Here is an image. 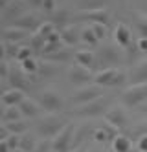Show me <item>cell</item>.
I'll use <instances>...</instances> for the list:
<instances>
[{
  "label": "cell",
  "instance_id": "obj_1",
  "mask_svg": "<svg viewBox=\"0 0 147 152\" xmlns=\"http://www.w3.org/2000/svg\"><path fill=\"white\" fill-rule=\"evenodd\" d=\"M70 121L66 119L64 115H59V114H52V115H46L42 117L41 121L37 123V132L39 136H42L44 139H53L57 137L59 132L68 125Z\"/></svg>",
  "mask_w": 147,
  "mask_h": 152
},
{
  "label": "cell",
  "instance_id": "obj_2",
  "mask_svg": "<svg viewBox=\"0 0 147 152\" xmlns=\"http://www.w3.org/2000/svg\"><path fill=\"white\" fill-rule=\"evenodd\" d=\"M127 81L125 70L120 68H103L94 75V84L101 86V88H114Z\"/></svg>",
  "mask_w": 147,
  "mask_h": 152
},
{
  "label": "cell",
  "instance_id": "obj_3",
  "mask_svg": "<svg viewBox=\"0 0 147 152\" xmlns=\"http://www.w3.org/2000/svg\"><path fill=\"white\" fill-rule=\"evenodd\" d=\"M99 97H103V88L98 84H86V86H81L77 88L72 95H70V101L75 104V106H83V104H88Z\"/></svg>",
  "mask_w": 147,
  "mask_h": 152
},
{
  "label": "cell",
  "instance_id": "obj_4",
  "mask_svg": "<svg viewBox=\"0 0 147 152\" xmlns=\"http://www.w3.org/2000/svg\"><path fill=\"white\" fill-rule=\"evenodd\" d=\"M98 64L99 66H110V68H116L118 64L121 62L123 59V51H121V46H118L116 42L112 44H105L98 51Z\"/></svg>",
  "mask_w": 147,
  "mask_h": 152
},
{
  "label": "cell",
  "instance_id": "obj_5",
  "mask_svg": "<svg viewBox=\"0 0 147 152\" xmlns=\"http://www.w3.org/2000/svg\"><path fill=\"white\" fill-rule=\"evenodd\" d=\"M121 101H123V104L129 106V108L145 104V101H147V83L131 84L127 90H123V94H121Z\"/></svg>",
  "mask_w": 147,
  "mask_h": 152
},
{
  "label": "cell",
  "instance_id": "obj_6",
  "mask_svg": "<svg viewBox=\"0 0 147 152\" xmlns=\"http://www.w3.org/2000/svg\"><path fill=\"white\" fill-rule=\"evenodd\" d=\"M110 99L109 97H99V99L88 103V104H83V106H75L74 114L77 117H98V115H103L110 110Z\"/></svg>",
  "mask_w": 147,
  "mask_h": 152
},
{
  "label": "cell",
  "instance_id": "obj_7",
  "mask_svg": "<svg viewBox=\"0 0 147 152\" xmlns=\"http://www.w3.org/2000/svg\"><path fill=\"white\" fill-rule=\"evenodd\" d=\"M74 137H75V125L68 123L57 137H53V152H70L74 150Z\"/></svg>",
  "mask_w": 147,
  "mask_h": 152
},
{
  "label": "cell",
  "instance_id": "obj_8",
  "mask_svg": "<svg viewBox=\"0 0 147 152\" xmlns=\"http://www.w3.org/2000/svg\"><path fill=\"white\" fill-rule=\"evenodd\" d=\"M94 75L96 73H92L90 68H85L81 64H74V66L68 70V81L81 88V86H86L90 81H94Z\"/></svg>",
  "mask_w": 147,
  "mask_h": 152
},
{
  "label": "cell",
  "instance_id": "obj_9",
  "mask_svg": "<svg viewBox=\"0 0 147 152\" xmlns=\"http://www.w3.org/2000/svg\"><path fill=\"white\" fill-rule=\"evenodd\" d=\"M39 99H41V106H42L46 112H52V114L63 110V106H64L63 97L55 92V90H44V92L41 94Z\"/></svg>",
  "mask_w": 147,
  "mask_h": 152
},
{
  "label": "cell",
  "instance_id": "obj_10",
  "mask_svg": "<svg viewBox=\"0 0 147 152\" xmlns=\"http://www.w3.org/2000/svg\"><path fill=\"white\" fill-rule=\"evenodd\" d=\"M75 20H81V22H90V24H105L110 20L109 11L103 9H90V11H77L75 13Z\"/></svg>",
  "mask_w": 147,
  "mask_h": 152
},
{
  "label": "cell",
  "instance_id": "obj_11",
  "mask_svg": "<svg viewBox=\"0 0 147 152\" xmlns=\"http://www.w3.org/2000/svg\"><path fill=\"white\" fill-rule=\"evenodd\" d=\"M13 26L18 28V29H24L28 31V33H35V31H39V28L42 26L41 18L37 15L33 13H24L22 17H18L17 20H13Z\"/></svg>",
  "mask_w": 147,
  "mask_h": 152
},
{
  "label": "cell",
  "instance_id": "obj_12",
  "mask_svg": "<svg viewBox=\"0 0 147 152\" xmlns=\"http://www.w3.org/2000/svg\"><path fill=\"white\" fill-rule=\"evenodd\" d=\"M118 136H120V128L112 126L110 123L96 126L94 132H92V139H96L98 143H105V141H110V143H112Z\"/></svg>",
  "mask_w": 147,
  "mask_h": 152
},
{
  "label": "cell",
  "instance_id": "obj_13",
  "mask_svg": "<svg viewBox=\"0 0 147 152\" xmlns=\"http://www.w3.org/2000/svg\"><path fill=\"white\" fill-rule=\"evenodd\" d=\"M105 119H107V123H110L112 126H116V128H127L129 126V115L127 112L123 110V108L120 106H112L110 110L105 114Z\"/></svg>",
  "mask_w": 147,
  "mask_h": 152
},
{
  "label": "cell",
  "instance_id": "obj_14",
  "mask_svg": "<svg viewBox=\"0 0 147 152\" xmlns=\"http://www.w3.org/2000/svg\"><path fill=\"white\" fill-rule=\"evenodd\" d=\"M6 81L9 83L11 88H17V90H22V92H28L30 90V81L26 77V73L22 70H17V68H11Z\"/></svg>",
  "mask_w": 147,
  "mask_h": 152
},
{
  "label": "cell",
  "instance_id": "obj_15",
  "mask_svg": "<svg viewBox=\"0 0 147 152\" xmlns=\"http://www.w3.org/2000/svg\"><path fill=\"white\" fill-rule=\"evenodd\" d=\"M61 39L64 44H68V46H75L79 40H81V31L77 29L75 24H66L61 28Z\"/></svg>",
  "mask_w": 147,
  "mask_h": 152
},
{
  "label": "cell",
  "instance_id": "obj_16",
  "mask_svg": "<svg viewBox=\"0 0 147 152\" xmlns=\"http://www.w3.org/2000/svg\"><path fill=\"white\" fill-rule=\"evenodd\" d=\"M26 99V92L17 90V88H9L2 94V103L4 106H20V103Z\"/></svg>",
  "mask_w": 147,
  "mask_h": 152
},
{
  "label": "cell",
  "instance_id": "obj_17",
  "mask_svg": "<svg viewBox=\"0 0 147 152\" xmlns=\"http://www.w3.org/2000/svg\"><path fill=\"white\" fill-rule=\"evenodd\" d=\"M114 40H116V44L121 46V48L131 46V42H132V33H131V29H129L125 24H118L116 29H114Z\"/></svg>",
  "mask_w": 147,
  "mask_h": 152
},
{
  "label": "cell",
  "instance_id": "obj_18",
  "mask_svg": "<svg viewBox=\"0 0 147 152\" xmlns=\"http://www.w3.org/2000/svg\"><path fill=\"white\" fill-rule=\"evenodd\" d=\"M131 81H132V84L147 83V59L140 61L138 64H134V68L131 72Z\"/></svg>",
  "mask_w": 147,
  "mask_h": 152
},
{
  "label": "cell",
  "instance_id": "obj_19",
  "mask_svg": "<svg viewBox=\"0 0 147 152\" xmlns=\"http://www.w3.org/2000/svg\"><path fill=\"white\" fill-rule=\"evenodd\" d=\"M41 108H42V106H41L39 103H35L33 99L26 97V99L20 103L18 110L22 112V115H24V117H37V115L41 114Z\"/></svg>",
  "mask_w": 147,
  "mask_h": 152
},
{
  "label": "cell",
  "instance_id": "obj_20",
  "mask_svg": "<svg viewBox=\"0 0 147 152\" xmlns=\"http://www.w3.org/2000/svg\"><path fill=\"white\" fill-rule=\"evenodd\" d=\"M75 61H77V64H81V66H85V68H90V70L98 64V57L94 55V51H90V50L77 51L75 53Z\"/></svg>",
  "mask_w": 147,
  "mask_h": 152
},
{
  "label": "cell",
  "instance_id": "obj_21",
  "mask_svg": "<svg viewBox=\"0 0 147 152\" xmlns=\"http://www.w3.org/2000/svg\"><path fill=\"white\" fill-rule=\"evenodd\" d=\"M4 42H15V44H18V42L22 39L28 37V31L24 29H18L15 26H9V28H4Z\"/></svg>",
  "mask_w": 147,
  "mask_h": 152
},
{
  "label": "cell",
  "instance_id": "obj_22",
  "mask_svg": "<svg viewBox=\"0 0 147 152\" xmlns=\"http://www.w3.org/2000/svg\"><path fill=\"white\" fill-rule=\"evenodd\" d=\"M94 132V128L90 126V125H83V126H79V130H75V137H74V148L77 147H81L85 145V141L90 139V134Z\"/></svg>",
  "mask_w": 147,
  "mask_h": 152
},
{
  "label": "cell",
  "instance_id": "obj_23",
  "mask_svg": "<svg viewBox=\"0 0 147 152\" xmlns=\"http://www.w3.org/2000/svg\"><path fill=\"white\" fill-rule=\"evenodd\" d=\"M112 150L114 152H131L132 150V141L129 136H118L114 141H112Z\"/></svg>",
  "mask_w": 147,
  "mask_h": 152
},
{
  "label": "cell",
  "instance_id": "obj_24",
  "mask_svg": "<svg viewBox=\"0 0 147 152\" xmlns=\"http://www.w3.org/2000/svg\"><path fill=\"white\" fill-rule=\"evenodd\" d=\"M4 126L7 128L9 134H17V136L26 134L28 128H30L28 121H24V119H18V121H13V123H4Z\"/></svg>",
  "mask_w": 147,
  "mask_h": 152
},
{
  "label": "cell",
  "instance_id": "obj_25",
  "mask_svg": "<svg viewBox=\"0 0 147 152\" xmlns=\"http://www.w3.org/2000/svg\"><path fill=\"white\" fill-rule=\"evenodd\" d=\"M109 0H77L79 11H90V9H103Z\"/></svg>",
  "mask_w": 147,
  "mask_h": 152
},
{
  "label": "cell",
  "instance_id": "obj_26",
  "mask_svg": "<svg viewBox=\"0 0 147 152\" xmlns=\"http://www.w3.org/2000/svg\"><path fill=\"white\" fill-rule=\"evenodd\" d=\"M22 119V112L18 110V106H6L4 108V114H2V121L4 123H13Z\"/></svg>",
  "mask_w": 147,
  "mask_h": 152
},
{
  "label": "cell",
  "instance_id": "obj_27",
  "mask_svg": "<svg viewBox=\"0 0 147 152\" xmlns=\"http://www.w3.org/2000/svg\"><path fill=\"white\" fill-rule=\"evenodd\" d=\"M22 64V72H24L26 75H35V73H39V70H41V64L35 61V59H28V61H24V62H20Z\"/></svg>",
  "mask_w": 147,
  "mask_h": 152
},
{
  "label": "cell",
  "instance_id": "obj_28",
  "mask_svg": "<svg viewBox=\"0 0 147 152\" xmlns=\"http://www.w3.org/2000/svg\"><path fill=\"white\" fill-rule=\"evenodd\" d=\"M70 57H72V51L66 50V48H63V50H59V51L52 53V55H48L46 59L52 61V62H66V61H70Z\"/></svg>",
  "mask_w": 147,
  "mask_h": 152
},
{
  "label": "cell",
  "instance_id": "obj_29",
  "mask_svg": "<svg viewBox=\"0 0 147 152\" xmlns=\"http://www.w3.org/2000/svg\"><path fill=\"white\" fill-rule=\"evenodd\" d=\"M136 28L140 31V35L147 39V15L143 11H136Z\"/></svg>",
  "mask_w": 147,
  "mask_h": 152
},
{
  "label": "cell",
  "instance_id": "obj_30",
  "mask_svg": "<svg viewBox=\"0 0 147 152\" xmlns=\"http://www.w3.org/2000/svg\"><path fill=\"white\" fill-rule=\"evenodd\" d=\"M81 40L85 42V44H88V46H96L98 44V37H96V33H94V31H92V28H85L83 31H81Z\"/></svg>",
  "mask_w": 147,
  "mask_h": 152
},
{
  "label": "cell",
  "instance_id": "obj_31",
  "mask_svg": "<svg viewBox=\"0 0 147 152\" xmlns=\"http://www.w3.org/2000/svg\"><path fill=\"white\" fill-rule=\"evenodd\" d=\"M44 46H46V39L44 37H41L37 31L31 35V50L33 51H39V53H42V50H44Z\"/></svg>",
  "mask_w": 147,
  "mask_h": 152
},
{
  "label": "cell",
  "instance_id": "obj_32",
  "mask_svg": "<svg viewBox=\"0 0 147 152\" xmlns=\"http://www.w3.org/2000/svg\"><path fill=\"white\" fill-rule=\"evenodd\" d=\"M55 31H57V26H55L53 22H42V26L39 28V31L37 33L41 35V37H44V39H48L50 35H53Z\"/></svg>",
  "mask_w": 147,
  "mask_h": 152
},
{
  "label": "cell",
  "instance_id": "obj_33",
  "mask_svg": "<svg viewBox=\"0 0 147 152\" xmlns=\"http://www.w3.org/2000/svg\"><path fill=\"white\" fill-rule=\"evenodd\" d=\"M35 147H37V143H35V139H33V137H30V136H20V148L22 150L33 152V150H35Z\"/></svg>",
  "mask_w": 147,
  "mask_h": 152
},
{
  "label": "cell",
  "instance_id": "obj_34",
  "mask_svg": "<svg viewBox=\"0 0 147 152\" xmlns=\"http://www.w3.org/2000/svg\"><path fill=\"white\" fill-rule=\"evenodd\" d=\"M4 50H6V57H15L18 55V51H20V46L15 44V42H4Z\"/></svg>",
  "mask_w": 147,
  "mask_h": 152
},
{
  "label": "cell",
  "instance_id": "obj_35",
  "mask_svg": "<svg viewBox=\"0 0 147 152\" xmlns=\"http://www.w3.org/2000/svg\"><path fill=\"white\" fill-rule=\"evenodd\" d=\"M28 59H33V50L28 48V46H22L20 51H18V55H17V61H18V62H24V61H28Z\"/></svg>",
  "mask_w": 147,
  "mask_h": 152
},
{
  "label": "cell",
  "instance_id": "obj_36",
  "mask_svg": "<svg viewBox=\"0 0 147 152\" xmlns=\"http://www.w3.org/2000/svg\"><path fill=\"white\" fill-rule=\"evenodd\" d=\"M50 150H53V139H42L33 152H50Z\"/></svg>",
  "mask_w": 147,
  "mask_h": 152
},
{
  "label": "cell",
  "instance_id": "obj_37",
  "mask_svg": "<svg viewBox=\"0 0 147 152\" xmlns=\"http://www.w3.org/2000/svg\"><path fill=\"white\" fill-rule=\"evenodd\" d=\"M90 28H92V31L96 33V37L101 40L107 37V26L105 24H90Z\"/></svg>",
  "mask_w": 147,
  "mask_h": 152
},
{
  "label": "cell",
  "instance_id": "obj_38",
  "mask_svg": "<svg viewBox=\"0 0 147 152\" xmlns=\"http://www.w3.org/2000/svg\"><path fill=\"white\" fill-rule=\"evenodd\" d=\"M134 136H136L138 139L142 136H147V121H142V123L136 125V128H134Z\"/></svg>",
  "mask_w": 147,
  "mask_h": 152
},
{
  "label": "cell",
  "instance_id": "obj_39",
  "mask_svg": "<svg viewBox=\"0 0 147 152\" xmlns=\"http://www.w3.org/2000/svg\"><path fill=\"white\" fill-rule=\"evenodd\" d=\"M66 20H68V13L63 11V13H57V15H55L52 22H53L55 26H57V24H61V22H66Z\"/></svg>",
  "mask_w": 147,
  "mask_h": 152
},
{
  "label": "cell",
  "instance_id": "obj_40",
  "mask_svg": "<svg viewBox=\"0 0 147 152\" xmlns=\"http://www.w3.org/2000/svg\"><path fill=\"white\" fill-rule=\"evenodd\" d=\"M138 150H142V152H147V136H142L140 139H138V147H136Z\"/></svg>",
  "mask_w": 147,
  "mask_h": 152
},
{
  "label": "cell",
  "instance_id": "obj_41",
  "mask_svg": "<svg viewBox=\"0 0 147 152\" xmlns=\"http://www.w3.org/2000/svg\"><path fill=\"white\" fill-rule=\"evenodd\" d=\"M42 7L46 9V11H53V9H55V0H44Z\"/></svg>",
  "mask_w": 147,
  "mask_h": 152
},
{
  "label": "cell",
  "instance_id": "obj_42",
  "mask_svg": "<svg viewBox=\"0 0 147 152\" xmlns=\"http://www.w3.org/2000/svg\"><path fill=\"white\" fill-rule=\"evenodd\" d=\"M138 50L140 51H147V39L140 37V40H138Z\"/></svg>",
  "mask_w": 147,
  "mask_h": 152
},
{
  "label": "cell",
  "instance_id": "obj_43",
  "mask_svg": "<svg viewBox=\"0 0 147 152\" xmlns=\"http://www.w3.org/2000/svg\"><path fill=\"white\" fill-rule=\"evenodd\" d=\"M0 152H11V148L7 147L6 141H0Z\"/></svg>",
  "mask_w": 147,
  "mask_h": 152
},
{
  "label": "cell",
  "instance_id": "obj_44",
  "mask_svg": "<svg viewBox=\"0 0 147 152\" xmlns=\"http://www.w3.org/2000/svg\"><path fill=\"white\" fill-rule=\"evenodd\" d=\"M30 2H31V6H35V7H42L44 0H30Z\"/></svg>",
  "mask_w": 147,
  "mask_h": 152
},
{
  "label": "cell",
  "instance_id": "obj_45",
  "mask_svg": "<svg viewBox=\"0 0 147 152\" xmlns=\"http://www.w3.org/2000/svg\"><path fill=\"white\" fill-rule=\"evenodd\" d=\"M70 152H86V147L81 145V147H77V148H74V150H70Z\"/></svg>",
  "mask_w": 147,
  "mask_h": 152
},
{
  "label": "cell",
  "instance_id": "obj_46",
  "mask_svg": "<svg viewBox=\"0 0 147 152\" xmlns=\"http://www.w3.org/2000/svg\"><path fill=\"white\" fill-rule=\"evenodd\" d=\"M142 11L147 15V0H145V2H143V7H142Z\"/></svg>",
  "mask_w": 147,
  "mask_h": 152
},
{
  "label": "cell",
  "instance_id": "obj_47",
  "mask_svg": "<svg viewBox=\"0 0 147 152\" xmlns=\"http://www.w3.org/2000/svg\"><path fill=\"white\" fill-rule=\"evenodd\" d=\"M142 112H143V114H147V103H145V104H142Z\"/></svg>",
  "mask_w": 147,
  "mask_h": 152
},
{
  "label": "cell",
  "instance_id": "obj_48",
  "mask_svg": "<svg viewBox=\"0 0 147 152\" xmlns=\"http://www.w3.org/2000/svg\"><path fill=\"white\" fill-rule=\"evenodd\" d=\"M15 152H26V150H22V148H17V150H15Z\"/></svg>",
  "mask_w": 147,
  "mask_h": 152
},
{
  "label": "cell",
  "instance_id": "obj_49",
  "mask_svg": "<svg viewBox=\"0 0 147 152\" xmlns=\"http://www.w3.org/2000/svg\"><path fill=\"white\" fill-rule=\"evenodd\" d=\"M131 152H142V150H138V148H136V150H131Z\"/></svg>",
  "mask_w": 147,
  "mask_h": 152
},
{
  "label": "cell",
  "instance_id": "obj_50",
  "mask_svg": "<svg viewBox=\"0 0 147 152\" xmlns=\"http://www.w3.org/2000/svg\"><path fill=\"white\" fill-rule=\"evenodd\" d=\"M86 152H99V150H86Z\"/></svg>",
  "mask_w": 147,
  "mask_h": 152
}]
</instances>
